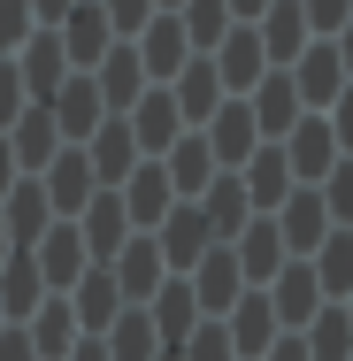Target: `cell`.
<instances>
[{"label":"cell","mask_w":353,"mask_h":361,"mask_svg":"<svg viewBox=\"0 0 353 361\" xmlns=\"http://www.w3.org/2000/svg\"><path fill=\"white\" fill-rule=\"evenodd\" d=\"M208 70H215V85H223V100H246V92H254V85L269 77V54H261V39H254V23H230V31L215 39Z\"/></svg>","instance_id":"1"},{"label":"cell","mask_w":353,"mask_h":361,"mask_svg":"<svg viewBox=\"0 0 353 361\" xmlns=\"http://www.w3.org/2000/svg\"><path fill=\"white\" fill-rule=\"evenodd\" d=\"M123 131H131V146H139V161H161L169 146L185 139V116H177L169 85H146L139 100H131V116H123Z\"/></svg>","instance_id":"2"},{"label":"cell","mask_w":353,"mask_h":361,"mask_svg":"<svg viewBox=\"0 0 353 361\" xmlns=\"http://www.w3.org/2000/svg\"><path fill=\"white\" fill-rule=\"evenodd\" d=\"M192 307H200V323H223L238 300H246V277H238V262H230V246H208L200 262H192Z\"/></svg>","instance_id":"3"},{"label":"cell","mask_w":353,"mask_h":361,"mask_svg":"<svg viewBox=\"0 0 353 361\" xmlns=\"http://www.w3.org/2000/svg\"><path fill=\"white\" fill-rule=\"evenodd\" d=\"M146 238H154V254H161V269H169V277H192V262H200V254L215 246V238H208V223H200V208H192V200H177V208H169V216L154 223Z\"/></svg>","instance_id":"4"},{"label":"cell","mask_w":353,"mask_h":361,"mask_svg":"<svg viewBox=\"0 0 353 361\" xmlns=\"http://www.w3.org/2000/svg\"><path fill=\"white\" fill-rule=\"evenodd\" d=\"M277 154H284V169H292V185H323V177L346 161V154L330 146V123H323V116H299L277 139Z\"/></svg>","instance_id":"5"},{"label":"cell","mask_w":353,"mask_h":361,"mask_svg":"<svg viewBox=\"0 0 353 361\" xmlns=\"http://www.w3.org/2000/svg\"><path fill=\"white\" fill-rule=\"evenodd\" d=\"M39 192H47V216H54V223H77V216H85V200L100 192V185H92V161H85L77 146H62V154L39 169Z\"/></svg>","instance_id":"6"},{"label":"cell","mask_w":353,"mask_h":361,"mask_svg":"<svg viewBox=\"0 0 353 361\" xmlns=\"http://www.w3.org/2000/svg\"><path fill=\"white\" fill-rule=\"evenodd\" d=\"M8 70H16V85H23V100H31V108H47V100L62 92L70 62H62V39H54V31H31V39H23V54H8Z\"/></svg>","instance_id":"7"},{"label":"cell","mask_w":353,"mask_h":361,"mask_svg":"<svg viewBox=\"0 0 353 361\" xmlns=\"http://www.w3.org/2000/svg\"><path fill=\"white\" fill-rule=\"evenodd\" d=\"M77 238H85V262H92V269H108L139 231H131V216H123V200H116V192H92V200H85V216H77Z\"/></svg>","instance_id":"8"},{"label":"cell","mask_w":353,"mask_h":361,"mask_svg":"<svg viewBox=\"0 0 353 361\" xmlns=\"http://www.w3.org/2000/svg\"><path fill=\"white\" fill-rule=\"evenodd\" d=\"M31 269H39V285L54 292V300H62V292H70L77 277L92 269V262H85V238H77V223H47V238L31 246Z\"/></svg>","instance_id":"9"},{"label":"cell","mask_w":353,"mask_h":361,"mask_svg":"<svg viewBox=\"0 0 353 361\" xmlns=\"http://www.w3.org/2000/svg\"><path fill=\"white\" fill-rule=\"evenodd\" d=\"M200 139H208V154H215V177H230V169H246V154L261 146V131H254L246 100H223L208 123H200Z\"/></svg>","instance_id":"10"},{"label":"cell","mask_w":353,"mask_h":361,"mask_svg":"<svg viewBox=\"0 0 353 361\" xmlns=\"http://www.w3.org/2000/svg\"><path fill=\"white\" fill-rule=\"evenodd\" d=\"M261 300H269L277 331H307V323H315V307H323V292H315V269H307V262H284L277 277L261 285Z\"/></svg>","instance_id":"11"},{"label":"cell","mask_w":353,"mask_h":361,"mask_svg":"<svg viewBox=\"0 0 353 361\" xmlns=\"http://www.w3.org/2000/svg\"><path fill=\"white\" fill-rule=\"evenodd\" d=\"M284 77H292V92H299V108H307V116H323V108L346 92V70H338L330 39H307V54H299V62H292Z\"/></svg>","instance_id":"12"},{"label":"cell","mask_w":353,"mask_h":361,"mask_svg":"<svg viewBox=\"0 0 353 361\" xmlns=\"http://www.w3.org/2000/svg\"><path fill=\"white\" fill-rule=\"evenodd\" d=\"M0 146H8V161H16V177H39L54 154H62V131H54V116L47 108H23L8 131H0Z\"/></svg>","instance_id":"13"},{"label":"cell","mask_w":353,"mask_h":361,"mask_svg":"<svg viewBox=\"0 0 353 361\" xmlns=\"http://www.w3.org/2000/svg\"><path fill=\"white\" fill-rule=\"evenodd\" d=\"M269 223H277V238H284V254H292V262H307V254H315V246L330 238V216H323L315 185H292V200H284V208H277Z\"/></svg>","instance_id":"14"},{"label":"cell","mask_w":353,"mask_h":361,"mask_svg":"<svg viewBox=\"0 0 353 361\" xmlns=\"http://www.w3.org/2000/svg\"><path fill=\"white\" fill-rule=\"evenodd\" d=\"M230 177H238V192H246V208H254V216H277L284 200H292V169H284L277 146H254V154H246V169H230Z\"/></svg>","instance_id":"15"},{"label":"cell","mask_w":353,"mask_h":361,"mask_svg":"<svg viewBox=\"0 0 353 361\" xmlns=\"http://www.w3.org/2000/svg\"><path fill=\"white\" fill-rule=\"evenodd\" d=\"M230 262H238V277H246V292H261V285H269V277L284 269V262H292V254H284L277 223H269V216H254L246 231H238V238H230Z\"/></svg>","instance_id":"16"},{"label":"cell","mask_w":353,"mask_h":361,"mask_svg":"<svg viewBox=\"0 0 353 361\" xmlns=\"http://www.w3.org/2000/svg\"><path fill=\"white\" fill-rule=\"evenodd\" d=\"M131 54H139V70H146V85H169V77L192 62V47H185V23L177 16H154L139 39H131Z\"/></svg>","instance_id":"17"},{"label":"cell","mask_w":353,"mask_h":361,"mask_svg":"<svg viewBox=\"0 0 353 361\" xmlns=\"http://www.w3.org/2000/svg\"><path fill=\"white\" fill-rule=\"evenodd\" d=\"M47 116H54V131L62 146H85L100 123H108V108H100V92H92V77H62V92L47 100Z\"/></svg>","instance_id":"18"},{"label":"cell","mask_w":353,"mask_h":361,"mask_svg":"<svg viewBox=\"0 0 353 361\" xmlns=\"http://www.w3.org/2000/svg\"><path fill=\"white\" fill-rule=\"evenodd\" d=\"M246 116H254V131H261V146H277L284 131H292V123L307 116V108H299L292 77H284V70H269L261 85H254V92H246Z\"/></svg>","instance_id":"19"},{"label":"cell","mask_w":353,"mask_h":361,"mask_svg":"<svg viewBox=\"0 0 353 361\" xmlns=\"http://www.w3.org/2000/svg\"><path fill=\"white\" fill-rule=\"evenodd\" d=\"M116 200H123V216H131V231H139V238L169 216V208H177V192H169V177H161V161H139V169L116 185Z\"/></svg>","instance_id":"20"},{"label":"cell","mask_w":353,"mask_h":361,"mask_svg":"<svg viewBox=\"0 0 353 361\" xmlns=\"http://www.w3.org/2000/svg\"><path fill=\"white\" fill-rule=\"evenodd\" d=\"M77 154L92 161V185H100V192H116V185L139 169V146H131V131H123V116H108V123H100L85 146H77Z\"/></svg>","instance_id":"21"},{"label":"cell","mask_w":353,"mask_h":361,"mask_svg":"<svg viewBox=\"0 0 353 361\" xmlns=\"http://www.w3.org/2000/svg\"><path fill=\"white\" fill-rule=\"evenodd\" d=\"M47 192H39V177H16V185H8V200H0V231H8V246H16V254H31V246H39V238H47Z\"/></svg>","instance_id":"22"},{"label":"cell","mask_w":353,"mask_h":361,"mask_svg":"<svg viewBox=\"0 0 353 361\" xmlns=\"http://www.w3.org/2000/svg\"><path fill=\"white\" fill-rule=\"evenodd\" d=\"M254 39H261V54H269V70H292V62L307 54V16H299V0H269L261 23H254Z\"/></svg>","instance_id":"23"},{"label":"cell","mask_w":353,"mask_h":361,"mask_svg":"<svg viewBox=\"0 0 353 361\" xmlns=\"http://www.w3.org/2000/svg\"><path fill=\"white\" fill-rule=\"evenodd\" d=\"M223 338H230V354H238V361H261L284 331H277V315H269V300H261V292H246V300L223 315Z\"/></svg>","instance_id":"24"},{"label":"cell","mask_w":353,"mask_h":361,"mask_svg":"<svg viewBox=\"0 0 353 361\" xmlns=\"http://www.w3.org/2000/svg\"><path fill=\"white\" fill-rule=\"evenodd\" d=\"M146 323H154V338H161V346H185V338L200 331L192 285H185V277H161V285H154V300H146Z\"/></svg>","instance_id":"25"},{"label":"cell","mask_w":353,"mask_h":361,"mask_svg":"<svg viewBox=\"0 0 353 361\" xmlns=\"http://www.w3.org/2000/svg\"><path fill=\"white\" fill-rule=\"evenodd\" d=\"M62 300H70V315H77V331H85V338H100V331L123 315V292H116V277H108V269H85Z\"/></svg>","instance_id":"26"},{"label":"cell","mask_w":353,"mask_h":361,"mask_svg":"<svg viewBox=\"0 0 353 361\" xmlns=\"http://www.w3.org/2000/svg\"><path fill=\"white\" fill-rule=\"evenodd\" d=\"M161 177H169V192H177V200H200V192L215 185V154H208V139H200V131H185V139L161 154Z\"/></svg>","instance_id":"27"},{"label":"cell","mask_w":353,"mask_h":361,"mask_svg":"<svg viewBox=\"0 0 353 361\" xmlns=\"http://www.w3.org/2000/svg\"><path fill=\"white\" fill-rule=\"evenodd\" d=\"M92 92H100V108H108V116H131V100L146 92L139 54H131V47H108V54H100V70H92Z\"/></svg>","instance_id":"28"},{"label":"cell","mask_w":353,"mask_h":361,"mask_svg":"<svg viewBox=\"0 0 353 361\" xmlns=\"http://www.w3.org/2000/svg\"><path fill=\"white\" fill-rule=\"evenodd\" d=\"M169 100H177V116H185V131H200L215 108H223V85H215V70H208V54H192L185 70L169 77Z\"/></svg>","instance_id":"29"},{"label":"cell","mask_w":353,"mask_h":361,"mask_svg":"<svg viewBox=\"0 0 353 361\" xmlns=\"http://www.w3.org/2000/svg\"><path fill=\"white\" fill-rule=\"evenodd\" d=\"M108 277H116V292H123V307H146V300H154V285H161L169 269H161L154 238H131V246H123V254L108 262Z\"/></svg>","instance_id":"30"},{"label":"cell","mask_w":353,"mask_h":361,"mask_svg":"<svg viewBox=\"0 0 353 361\" xmlns=\"http://www.w3.org/2000/svg\"><path fill=\"white\" fill-rule=\"evenodd\" d=\"M192 208H200V223H208V238H215V246H230V238L254 223L246 192H238V177H215V185L200 192V200H192Z\"/></svg>","instance_id":"31"},{"label":"cell","mask_w":353,"mask_h":361,"mask_svg":"<svg viewBox=\"0 0 353 361\" xmlns=\"http://www.w3.org/2000/svg\"><path fill=\"white\" fill-rule=\"evenodd\" d=\"M23 338H31V354H39V361H62L85 331H77L70 300H39V307H31V323H23Z\"/></svg>","instance_id":"32"},{"label":"cell","mask_w":353,"mask_h":361,"mask_svg":"<svg viewBox=\"0 0 353 361\" xmlns=\"http://www.w3.org/2000/svg\"><path fill=\"white\" fill-rule=\"evenodd\" d=\"M307 269H315V292H323V307H338L353 292V231H330L315 254H307Z\"/></svg>","instance_id":"33"},{"label":"cell","mask_w":353,"mask_h":361,"mask_svg":"<svg viewBox=\"0 0 353 361\" xmlns=\"http://www.w3.org/2000/svg\"><path fill=\"white\" fill-rule=\"evenodd\" d=\"M39 300H54V292L39 285L31 254H8V262H0V323H31V307H39Z\"/></svg>","instance_id":"34"},{"label":"cell","mask_w":353,"mask_h":361,"mask_svg":"<svg viewBox=\"0 0 353 361\" xmlns=\"http://www.w3.org/2000/svg\"><path fill=\"white\" fill-rule=\"evenodd\" d=\"M100 346H108V361H154V354H161V338H154L146 307H123V315L100 331Z\"/></svg>","instance_id":"35"},{"label":"cell","mask_w":353,"mask_h":361,"mask_svg":"<svg viewBox=\"0 0 353 361\" xmlns=\"http://www.w3.org/2000/svg\"><path fill=\"white\" fill-rule=\"evenodd\" d=\"M299 346H307V361H353V323H346V307H315V323L299 331Z\"/></svg>","instance_id":"36"},{"label":"cell","mask_w":353,"mask_h":361,"mask_svg":"<svg viewBox=\"0 0 353 361\" xmlns=\"http://www.w3.org/2000/svg\"><path fill=\"white\" fill-rule=\"evenodd\" d=\"M177 23H185V47H192V54H215V39L230 31V8H223V0H185Z\"/></svg>","instance_id":"37"},{"label":"cell","mask_w":353,"mask_h":361,"mask_svg":"<svg viewBox=\"0 0 353 361\" xmlns=\"http://www.w3.org/2000/svg\"><path fill=\"white\" fill-rule=\"evenodd\" d=\"M315 200H323V216H330V231H353V161H338L323 185H315Z\"/></svg>","instance_id":"38"},{"label":"cell","mask_w":353,"mask_h":361,"mask_svg":"<svg viewBox=\"0 0 353 361\" xmlns=\"http://www.w3.org/2000/svg\"><path fill=\"white\" fill-rule=\"evenodd\" d=\"M92 8H100V23L116 31V47H131L146 23H154V0H92Z\"/></svg>","instance_id":"39"},{"label":"cell","mask_w":353,"mask_h":361,"mask_svg":"<svg viewBox=\"0 0 353 361\" xmlns=\"http://www.w3.org/2000/svg\"><path fill=\"white\" fill-rule=\"evenodd\" d=\"M177 361H238L230 354V338H223V323H200L185 346H177Z\"/></svg>","instance_id":"40"},{"label":"cell","mask_w":353,"mask_h":361,"mask_svg":"<svg viewBox=\"0 0 353 361\" xmlns=\"http://www.w3.org/2000/svg\"><path fill=\"white\" fill-rule=\"evenodd\" d=\"M299 16H307V39H338V23L353 16V0H299Z\"/></svg>","instance_id":"41"},{"label":"cell","mask_w":353,"mask_h":361,"mask_svg":"<svg viewBox=\"0 0 353 361\" xmlns=\"http://www.w3.org/2000/svg\"><path fill=\"white\" fill-rule=\"evenodd\" d=\"M23 39H31V8L23 0H0V62L23 54Z\"/></svg>","instance_id":"42"},{"label":"cell","mask_w":353,"mask_h":361,"mask_svg":"<svg viewBox=\"0 0 353 361\" xmlns=\"http://www.w3.org/2000/svg\"><path fill=\"white\" fill-rule=\"evenodd\" d=\"M323 123H330V146H338V154L353 161V85L338 92V100H330V108H323Z\"/></svg>","instance_id":"43"},{"label":"cell","mask_w":353,"mask_h":361,"mask_svg":"<svg viewBox=\"0 0 353 361\" xmlns=\"http://www.w3.org/2000/svg\"><path fill=\"white\" fill-rule=\"evenodd\" d=\"M23 108H31V100H23V85H16V70L0 62V131H8V123H16Z\"/></svg>","instance_id":"44"},{"label":"cell","mask_w":353,"mask_h":361,"mask_svg":"<svg viewBox=\"0 0 353 361\" xmlns=\"http://www.w3.org/2000/svg\"><path fill=\"white\" fill-rule=\"evenodd\" d=\"M23 8H31V31H54V23L70 16L77 0H23Z\"/></svg>","instance_id":"45"},{"label":"cell","mask_w":353,"mask_h":361,"mask_svg":"<svg viewBox=\"0 0 353 361\" xmlns=\"http://www.w3.org/2000/svg\"><path fill=\"white\" fill-rule=\"evenodd\" d=\"M0 361H39V354H31V338H23V323L0 331Z\"/></svg>","instance_id":"46"},{"label":"cell","mask_w":353,"mask_h":361,"mask_svg":"<svg viewBox=\"0 0 353 361\" xmlns=\"http://www.w3.org/2000/svg\"><path fill=\"white\" fill-rule=\"evenodd\" d=\"M330 54H338V70H346V85H353V16L338 23V39H330Z\"/></svg>","instance_id":"47"},{"label":"cell","mask_w":353,"mask_h":361,"mask_svg":"<svg viewBox=\"0 0 353 361\" xmlns=\"http://www.w3.org/2000/svg\"><path fill=\"white\" fill-rule=\"evenodd\" d=\"M261 361H307V346H299V331H284V338H277V346H269Z\"/></svg>","instance_id":"48"},{"label":"cell","mask_w":353,"mask_h":361,"mask_svg":"<svg viewBox=\"0 0 353 361\" xmlns=\"http://www.w3.org/2000/svg\"><path fill=\"white\" fill-rule=\"evenodd\" d=\"M223 8H230V23H261V8H269V0H223Z\"/></svg>","instance_id":"49"},{"label":"cell","mask_w":353,"mask_h":361,"mask_svg":"<svg viewBox=\"0 0 353 361\" xmlns=\"http://www.w3.org/2000/svg\"><path fill=\"white\" fill-rule=\"evenodd\" d=\"M62 361H108V346H100V338H77V346H70Z\"/></svg>","instance_id":"50"},{"label":"cell","mask_w":353,"mask_h":361,"mask_svg":"<svg viewBox=\"0 0 353 361\" xmlns=\"http://www.w3.org/2000/svg\"><path fill=\"white\" fill-rule=\"evenodd\" d=\"M8 185H16V161H8V146H0V200H8Z\"/></svg>","instance_id":"51"},{"label":"cell","mask_w":353,"mask_h":361,"mask_svg":"<svg viewBox=\"0 0 353 361\" xmlns=\"http://www.w3.org/2000/svg\"><path fill=\"white\" fill-rule=\"evenodd\" d=\"M8 254H16V246H8V231H0V262H8Z\"/></svg>","instance_id":"52"},{"label":"cell","mask_w":353,"mask_h":361,"mask_svg":"<svg viewBox=\"0 0 353 361\" xmlns=\"http://www.w3.org/2000/svg\"><path fill=\"white\" fill-rule=\"evenodd\" d=\"M154 361H177V346H161V354H154Z\"/></svg>","instance_id":"53"},{"label":"cell","mask_w":353,"mask_h":361,"mask_svg":"<svg viewBox=\"0 0 353 361\" xmlns=\"http://www.w3.org/2000/svg\"><path fill=\"white\" fill-rule=\"evenodd\" d=\"M338 307H346V323H353V292H346V300H338Z\"/></svg>","instance_id":"54"},{"label":"cell","mask_w":353,"mask_h":361,"mask_svg":"<svg viewBox=\"0 0 353 361\" xmlns=\"http://www.w3.org/2000/svg\"><path fill=\"white\" fill-rule=\"evenodd\" d=\"M0 331H8V323H0Z\"/></svg>","instance_id":"55"}]
</instances>
